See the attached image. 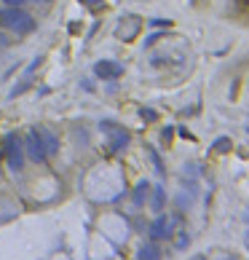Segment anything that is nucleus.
Masks as SVG:
<instances>
[{"label": "nucleus", "mask_w": 249, "mask_h": 260, "mask_svg": "<svg viewBox=\"0 0 249 260\" xmlns=\"http://www.w3.org/2000/svg\"><path fill=\"white\" fill-rule=\"evenodd\" d=\"M0 27L14 30V32H30L32 27H35V22H32V16L27 14V11H22L19 5H5V8L0 11Z\"/></svg>", "instance_id": "nucleus-1"}, {"label": "nucleus", "mask_w": 249, "mask_h": 260, "mask_svg": "<svg viewBox=\"0 0 249 260\" xmlns=\"http://www.w3.org/2000/svg\"><path fill=\"white\" fill-rule=\"evenodd\" d=\"M5 158H8V169H14V172H19L22 164H24V153L19 148V134L14 132L5 137Z\"/></svg>", "instance_id": "nucleus-2"}, {"label": "nucleus", "mask_w": 249, "mask_h": 260, "mask_svg": "<svg viewBox=\"0 0 249 260\" xmlns=\"http://www.w3.org/2000/svg\"><path fill=\"white\" fill-rule=\"evenodd\" d=\"M24 148H27V156H30V161H35V164H41V161H46V150H43V142H41V134H38V126H32L30 132H27V142H24Z\"/></svg>", "instance_id": "nucleus-3"}, {"label": "nucleus", "mask_w": 249, "mask_h": 260, "mask_svg": "<svg viewBox=\"0 0 249 260\" xmlns=\"http://www.w3.org/2000/svg\"><path fill=\"white\" fill-rule=\"evenodd\" d=\"M94 75H97V78H105V81H113V78L123 75V67L118 65V62L105 59V62H97V65H94Z\"/></svg>", "instance_id": "nucleus-4"}, {"label": "nucleus", "mask_w": 249, "mask_h": 260, "mask_svg": "<svg viewBox=\"0 0 249 260\" xmlns=\"http://www.w3.org/2000/svg\"><path fill=\"white\" fill-rule=\"evenodd\" d=\"M150 236L153 239H166V236H172V220L158 212L156 220H153V225H150Z\"/></svg>", "instance_id": "nucleus-5"}, {"label": "nucleus", "mask_w": 249, "mask_h": 260, "mask_svg": "<svg viewBox=\"0 0 249 260\" xmlns=\"http://www.w3.org/2000/svg\"><path fill=\"white\" fill-rule=\"evenodd\" d=\"M38 134H41V142H43L46 156H54L56 150H59V140H56V134L48 132V129H41V126H38Z\"/></svg>", "instance_id": "nucleus-6"}, {"label": "nucleus", "mask_w": 249, "mask_h": 260, "mask_svg": "<svg viewBox=\"0 0 249 260\" xmlns=\"http://www.w3.org/2000/svg\"><path fill=\"white\" fill-rule=\"evenodd\" d=\"M137 260H161V250H158L156 239H153L150 244L139 247V255H137Z\"/></svg>", "instance_id": "nucleus-7"}, {"label": "nucleus", "mask_w": 249, "mask_h": 260, "mask_svg": "<svg viewBox=\"0 0 249 260\" xmlns=\"http://www.w3.org/2000/svg\"><path fill=\"white\" fill-rule=\"evenodd\" d=\"M163 204H166V193H163L161 185H156V190H153V196H150L153 212H163Z\"/></svg>", "instance_id": "nucleus-8"}, {"label": "nucleus", "mask_w": 249, "mask_h": 260, "mask_svg": "<svg viewBox=\"0 0 249 260\" xmlns=\"http://www.w3.org/2000/svg\"><path fill=\"white\" fill-rule=\"evenodd\" d=\"M113 132H115V137L110 140V150H123L129 145V134L126 132H118L115 126H113Z\"/></svg>", "instance_id": "nucleus-9"}, {"label": "nucleus", "mask_w": 249, "mask_h": 260, "mask_svg": "<svg viewBox=\"0 0 249 260\" xmlns=\"http://www.w3.org/2000/svg\"><path fill=\"white\" fill-rule=\"evenodd\" d=\"M148 188H150V185L148 183H145V180H142V183H139L137 185V190H134V204H142V201H145V193H148Z\"/></svg>", "instance_id": "nucleus-10"}, {"label": "nucleus", "mask_w": 249, "mask_h": 260, "mask_svg": "<svg viewBox=\"0 0 249 260\" xmlns=\"http://www.w3.org/2000/svg\"><path fill=\"white\" fill-rule=\"evenodd\" d=\"M230 137H220V140H214V150H220V153H225V150H230Z\"/></svg>", "instance_id": "nucleus-11"}, {"label": "nucleus", "mask_w": 249, "mask_h": 260, "mask_svg": "<svg viewBox=\"0 0 249 260\" xmlns=\"http://www.w3.org/2000/svg\"><path fill=\"white\" fill-rule=\"evenodd\" d=\"M27 81H30V78H22V83H19V86H14V89H11V97H19V94L24 92L27 86H30V83H27Z\"/></svg>", "instance_id": "nucleus-12"}, {"label": "nucleus", "mask_w": 249, "mask_h": 260, "mask_svg": "<svg viewBox=\"0 0 249 260\" xmlns=\"http://www.w3.org/2000/svg\"><path fill=\"white\" fill-rule=\"evenodd\" d=\"M156 24L158 27H169V22L166 19H153V27H156Z\"/></svg>", "instance_id": "nucleus-13"}, {"label": "nucleus", "mask_w": 249, "mask_h": 260, "mask_svg": "<svg viewBox=\"0 0 249 260\" xmlns=\"http://www.w3.org/2000/svg\"><path fill=\"white\" fill-rule=\"evenodd\" d=\"M142 116L148 118V121H156V113H153V110H142Z\"/></svg>", "instance_id": "nucleus-14"}, {"label": "nucleus", "mask_w": 249, "mask_h": 260, "mask_svg": "<svg viewBox=\"0 0 249 260\" xmlns=\"http://www.w3.org/2000/svg\"><path fill=\"white\" fill-rule=\"evenodd\" d=\"M81 3H86V5H102L105 0H81Z\"/></svg>", "instance_id": "nucleus-15"}, {"label": "nucleus", "mask_w": 249, "mask_h": 260, "mask_svg": "<svg viewBox=\"0 0 249 260\" xmlns=\"http://www.w3.org/2000/svg\"><path fill=\"white\" fill-rule=\"evenodd\" d=\"M3 3H5V5H22L24 0H3Z\"/></svg>", "instance_id": "nucleus-16"}, {"label": "nucleus", "mask_w": 249, "mask_h": 260, "mask_svg": "<svg viewBox=\"0 0 249 260\" xmlns=\"http://www.w3.org/2000/svg\"><path fill=\"white\" fill-rule=\"evenodd\" d=\"M247 247H249V234H247Z\"/></svg>", "instance_id": "nucleus-17"}]
</instances>
